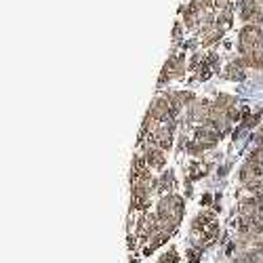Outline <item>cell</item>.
<instances>
[{
	"mask_svg": "<svg viewBox=\"0 0 263 263\" xmlns=\"http://www.w3.org/2000/svg\"><path fill=\"white\" fill-rule=\"evenodd\" d=\"M238 13L245 24H263V0H240Z\"/></svg>",
	"mask_w": 263,
	"mask_h": 263,
	"instance_id": "4",
	"label": "cell"
},
{
	"mask_svg": "<svg viewBox=\"0 0 263 263\" xmlns=\"http://www.w3.org/2000/svg\"><path fill=\"white\" fill-rule=\"evenodd\" d=\"M251 160L257 164V166H261L263 168V145L259 147V149H255L253 154H251Z\"/></svg>",
	"mask_w": 263,
	"mask_h": 263,
	"instance_id": "7",
	"label": "cell"
},
{
	"mask_svg": "<svg viewBox=\"0 0 263 263\" xmlns=\"http://www.w3.org/2000/svg\"><path fill=\"white\" fill-rule=\"evenodd\" d=\"M181 217H183V200L179 196H164L158 204V211H156V236L152 240V245L147 247V251L164 242L173 234V230L179 226Z\"/></svg>",
	"mask_w": 263,
	"mask_h": 263,
	"instance_id": "1",
	"label": "cell"
},
{
	"mask_svg": "<svg viewBox=\"0 0 263 263\" xmlns=\"http://www.w3.org/2000/svg\"><path fill=\"white\" fill-rule=\"evenodd\" d=\"M219 3L215 0H192L187 5V9L183 11V21L187 30H196V28H202L209 30L217 17H219Z\"/></svg>",
	"mask_w": 263,
	"mask_h": 263,
	"instance_id": "3",
	"label": "cell"
},
{
	"mask_svg": "<svg viewBox=\"0 0 263 263\" xmlns=\"http://www.w3.org/2000/svg\"><path fill=\"white\" fill-rule=\"evenodd\" d=\"M147 162H149V166H162V162H164V154L160 149H149L147 152Z\"/></svg>",
	"mask_w": 263,
	"mask_h": 263,
	"instance_id": "6",
	"label": "cell"
},
{
	"mask_svg": "<svg viewBox=\"0 0 263 263\" xmlns=\"http://www.w3.org/2000/svg\"><path fill=\"white\" fill-rule=\"evenodd\" d=\"M181 74H183V57H171L164 72H162V76H160V82H164L168 78H177Z\"/></svg>",
	"mask_w": 263,
	"mask_h": 263,
	"instance_id": "5",
	"label": "cell"
},
{
	"mask_svg": "<svg viewBox=\"0 0 263 263\" xmlns=\"http://www.w3.org/2000/svg\"><path fill=\"white\" fill-rule=\"evenodd\" d=\"M238 51L247 68L263 70V30L255 24H245L238 34Z\"/></svg>",
	"mask_w": 263,
	"mask_h": 263,
	"instance_id": "2",
	"label": "cell"
}]
</instances>
